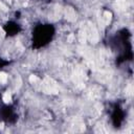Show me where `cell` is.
I'll list each match as a JSON object with an SVG mask.
<instances>
[{"label": "cell", "instance_id": "ba28073f", "mask_svg": "<svg viewBox=\"0 0 134 134\" xmlns=\"http://www.w3.org/2000/svg\"><path fill=\"white\" fill-rule=\"evenodd\" d=\"M132 91H133V90H132V85H129V87L126 89V92H127L129 95H131V94H132Z\"/></svg>", "mask_w": 134, "mask_h": 134}, {"label": "cell", "instance_id": "5b68a950", "mask_svg": "<svg viewBox=\"0 0 134 134\" xmlns=\"http://www.w3.org/2000/svg\"><path fill=\"white\" fill-rule=\"evenodd\" d=\"M71 128H72V131H73V132H83V131L85 130V125H84V122H83L82 120L76 119V120L72 124Z\"/></svg>", "mask_w": 134, "mask_h": 134}, {"label": "cell", "instance_id": "6da1fadb", "mask_svg": "<svg viewBox=\"0 0 134 134\" xmlns=\"http://www.w3.org/2000/svg\"><path fill=\"white\" fill-rule=\"evenodd\" d=\"M41 88H42L43 92H45L47 94H55L59 91V86H58L57 82L53 81L49 76H46L43 80V82L41 83Z\"/></svg>", "mask_w": 134, "mask_h": 134}, {"label": "cell", "instance_id": "7a4b0ae2", "mask_svg": "<svg viewBox=\"0 0 134 134\" xmlns=\"http://www.w3.org/2000/svg\"><path fill=\"white\" fill-rule=\"evenodd\" d=\"M82 30L84 31V34L86 36V39H88L91 43L95 44L98 41V32H97L95 26L91 22H87L84 25V27H83Z\"/></svg>", "mask_w": 134, "mask_h": 134}, {"label": "cell", "instance_id": "3957f363", "mask_svg": "<svg viewBox=\"0 0 134 134\" xmlns=\"http://www.w3.org/2000/svg\"><path fill=\"white\" fill-rule=\"evenodd\" d=\"M64 14H65V18L68 21L73 22V21L76 20V13L71 6H66L65 9H64Z\"/></svg>", "mask_w": 134, "mask_h": 134}, {"label": "cell", "instance_id": "9c48e42d", "mask_svg": "<svg viewBox=\"0 0 134 134\" xmlns=\"http://www.w3.org/2000/svg\"><path fill=\"white\" fill-rule=\"evenodd\" d=\"M5 10H6V7H5L2 3H0V14H1L2 12H5Z\"/></svg>", "mask_w": 134, "mask_h": 134}, {"label": "cell", "instance_id": "52a82bcc", "mask_svg": "<svg viewBox=\"0 0 134 134\" xmlns=\"http://www.w3.org/2000/svg\"><path fill=\"white\" fill-rule=\"evenodd\" d=\"M6 81H7V75H6V73L0 72V83L4 84V83H6Z\"/></svg>", "mask_w": 134, "mask_h": 134}, {"label": "cell", "instance_id": "277c9868", "mask_svg": "<svg viewBox=\"0 0 134 134\" xmlns=\"http://www.w3.org/2000/svg\"><path fill=\"white\" fill-rule=\"evenodd\" d=\"M111 16H112L111 13L108 12V10H106V12L103 13V15L100 16V20H99V23L102 24V26H106V25H108L110 23Z\"/></svg>", "mask_w": 134, "mask_h": 134}, {"label": "cell", "instance_id": "30bf717a", "mask_svg": "<svg viewBox=\"0 0 134 134\" xmlns=\"http://www.w3.org/2000/svg\"><path fill=\"white\" fill-rule=\"evenodd\" d=\"M4 37V31L1 29V27H0V38H3Z\"/></svg>", "mask_w": 134, "mask_h": 134}, {"label": "cell", "instance_id": "8992f818", "mask_svg": "<svg viewBox=\"0 0 134 134\" xmlns=\"http://www.w3.org/2000/svg\"><path fill=\"white\" fill-rule=\"evenodd\" d=\"M2 99H3V102H4L5 104L10 103V100H12V94H10V92H9V91H6V92L3 94Z\"/></svg>", "mask_w": 134, "mask_h": 134}]
</instances>
